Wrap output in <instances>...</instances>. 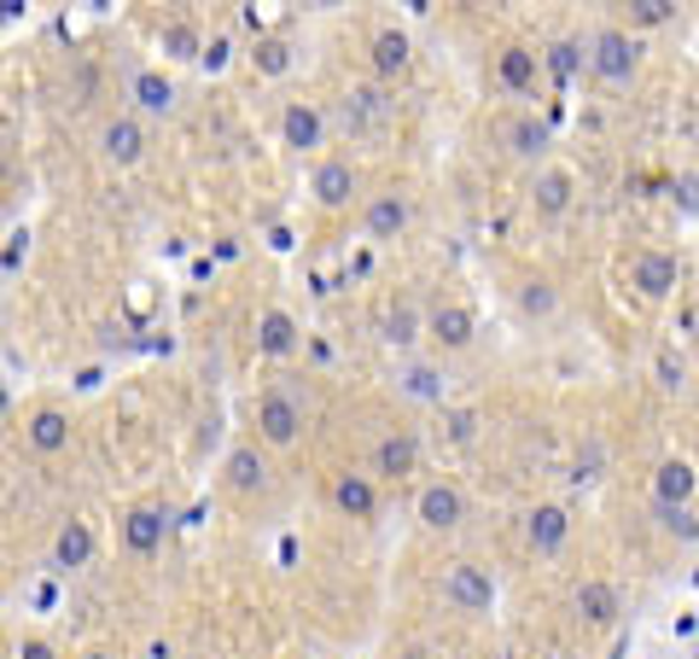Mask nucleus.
<instances>
[{
	"mask_svg": "<svg viewBox=\"0 0 699 659\" xmlns=\"http://www.w3.org/2000/svg\"><path fill=\"white\" fill-rule=\"evenodd\" d=\"M7 181H12V152L0 146V188H7Z\"/></svg>",
	"mask_w": 699,
	"mask_h": 659,
	"instance_id": "obj_37",
	"label": "nucleus"
},
{
	"mask_svg": "<svg viewBox=\"0 0 699 659\" xmlns=\"http://www.w3.org/2000/svg\"><path fill=\"white\" fill-rule=\"evenodd\" d=\"M134 106L152 111V117H164L169 106H176V82H169L164 71H141V76H134Z\"/></svg>",
	"mask_w": 699,
	"mask_h": 659,
	"instance_id": "obj_24",
	"label": "nucleus"
},
{
	"mask_svg": "<svg viewBox=\"0 0 699 659\" xmlns=\"http://www.w3.org/2000/svg\"><path fill=\"white\" fill-rule=\"evenodd\" d=\"M99 152H106L111 164H134L146 152V129L134 123V117H111V123L99 129Z\"/></svg>",
	"mask_w": 699,
	"mask_h": 659,
	"instance_id": "obj_15",
	"label": "nucleus"
},
{
	"mask_svg": "<svg viewBox=\"0 0 699 659\" xmlns=\"http://www.w3.org/2000/svg\"><path fill=\"white\" fill-rule=\"evenodd\" d=\"M577 59H589V53H583V41H554V47H549V71H554L559 82H566V76L577 71Z\"/></svg>",
	"mask_w": 699,
	"mask_h": 659,
	"instance_id": "obj_29",
	"label": "nucleus"
},
{
	"mask_svg": "<svg viewBox=\"0 0 699 659\" xmlns=\"http://www.w3.org/2000/svg\"><path fill=\"white\" fill-rule=\"evenodd\" d=\"M385 111H390V99H385L379 88H355V94L345 99V123H350V129H367V123H379Z\"/></svg>",
	"mask_w": 699,
	"mask_h": 659,
	"instance_id": "obj_26",
	"label": "nucleus"
},
{
	"mask_svg": "<svg viewBox=\"0 0 699 659\" xmlns=\"http://www.w3.org/2000/svg\"><path fill=\"white\" fill-rule=\"evenodd\" d=\"M82 659H117L111 648H94V654H82Z\"/></svg>",
	"mask_w": 699,
	"mask_h": 659,
	"instance_id": "obj_38",
	"label": "nucleus"
},
{
	"mask_svg": "<svg viewBox=\"0 0 699 659\" xmlns=\"http://www.w3.org/2000/svg\"><path fill=\"white\" fill-rule=\"evenodd\" d=\"M402 228H408V199L402 193H379L367 205V233L373 240H397Z\"/></svg>",
	"mask_w": 699,
	"mask_h": 659,
	"instance_id": "obj_22",
	"label": "nucleus"
},
{
	"mask_svg": "<svg viewBox=\"0 0 699 659\" xmlns=\"http://www.w3.org/2000/svg\"><path fill=\"white\" fill-rule=\"evenodd\" d=\"M385 339H390V345H414V339H420V315H414V303H408V298L390 303V315H385Z\"/></svg>",
	"mask_w": 699,
	"mask_h": 659,
	"instance_id": "obj_28",
	"label": "nucleus"
},
{
	"mask_svg": "<svg viewBox=\"0 0 699 659\" xmlns=\"http://www.w3.org/2000/svg\"><path fill=\"white\" fill-rule=\"evenodd\" d=\"M507 152H519V158H542V152H549V123H542L537 111L507 117Z\"/></svg>",
	"mask_w": 699,
	"mask_h": 659,
	"instance_id": "obj_21",
	"label": "nucleus"
},
{
	"mask_svg": "<svg viewBox=\"0 0 699 659\" xmlns=\"http://www.w3.org/2000/svg\"><path fill=\"white\" fill-rule=\"evenodd\" d=\"M460 514H467V496H460V484L437 479V484H425V490H420V526H432V531H455V526H460Z\"/></svg>",
	"mask_w": 699,
	"mask_h": 659,
	"instance_id": "obj_6",
	"label": "nucleus"
},
{
	"mask_svg": "<svg viewBox=\"0 0 699 659\" xmlns=\"http://www.w3.org/2000/svg\"><path fill=\"white\" fill-rule=\"evenodd\" d=\"M94 526L88 519H64L59 526V537H53V566H64V572H76V566H88L94 561Z\"/></svg>",
	"mask_w": 699,
	"mask_h": 659,
	"instance_id": "obj_13",
	"label": "nucleus"
},
{
	"mask_svg": "<svg viewBox=\"0 0 699 659\" xmlns=\"http://www.w3.org/2000/svg\"><path fill=\"white\" fill-rule=\"evenodd\" d=\"M24 438H29V450L59 455L64 444H71V415H64V409H36L24 420Z\"/></svg>",
	"mask_w": 699,
	"mask_h": 659,
	"instance_id": "obj_17",
	"label": "nucleus"
},
{
	"mask_svg": "<svg viewBox=\"0 0 699 659\" xmlns=\"http://www.w3.org/2000/svg\"><path fill=\"white\" fill-rule=\"evenodd\" d=\"M257 53H263V71H286V47L280 41H263Z\"/></svg>",
	"mask_w": 699,
	"mask_h": 659,
	"instance_id": "obj_34",
	"label": "nucleus"
},
{
	"mask_svg": "<svg viewBox=\"0 0 699 659\" xmlns=\"http://www.w3.org/2000/svg\"><path fill=\"white\" fill-rule=\"evenodd\" d=\"M414 462H420L414 432H385L379 444H373V472H379V479H402V472H414Z\"/></svg>",
	"mask_w": 699,
	"mask_h": 659,
	"instance_id": "obj_11",
	"label": "nucleus"
},
{
	"mask_svg": "<svg viewBox=\"0 0 699 659\" xmlns=\"http://www.w3.org/2000/svg\"><path fill=\"white\" fill-rule=\"evenodd\" d=\"M443 601L455 607V613H490V607H496V584L484 578L479 566H449L443 572Z\"/></svg>",
	"mask_w": 699,
	"mask_h": 659,
	"instance_id": "obj_3",
	"label": "nucleus"
},
{
	"mask_svg": "<svg viewBox=\"0 0 699 659\" xmlns=\"http://www.w3.org/2000/svg\"><path fill=\"white\" fill-rule=\"evenodd\" d=\"M496 76H502V88H507V94H537V76H542V59H537V47H525V41H507L502 53H496Z\"/></svg>",
	"mask_w": 699,
	"mask_h": 659,
	"instance_id": "obj_8",
	"label": "nucleus"
},
{
	"mask_svg": "<svg viewBox=\"0 0 699 659\" xmlns=\"http://www.w3.org/2000/svg\"><path fill=\"white\" fill-rule=\"evenodd\" d=\"M566 531H571V514L566 508H537L531 519H525V537H531V554H559V543H566Z\"/></svg>",
	"mask_w": 699,
	"mask_h": 659,
	"instance_id": "obj_19",
	"label": "nucleus"
},
{
	"mask_svg": "<svg viewBox=\"0 0 699 659\" xmlns=\"http://www.w3.org/2000/svg\"><path fill=\"white\" fill-rule=\"evenodd\" d=\"M577 613H583V624H612V619L624 613L618 584H606V578H583V584H577Z\"/></svg>",
	"mask_w": 699,
	"mask_h": 659,
	"instance_id": "obj_14",
	"label": "nucleus"
},
{
	"mask_svg": "<svg viewBox=\"0 0 699 659\" xmlns=\"http://www.w3.org/2000/svg\"><path fill=\"white\" fill-rule=\"evenodd\" d=\"M158 659H176V654H164V648H158Z\"/></svg>",
	"mask_w": 699,
	"mask_h": 659,
	"instance_id": "obj_39",
	"label": "nucleus"
},
{
	"mask_svg": "<svg viewBox=\"0 0 699 659\" xmlns=\"http://www.w3.org/2000/svg\"><path fill=\"white\" fill-rule=\"evenodd\" d=\"M472 432H479V415H472V409H460V415L449 420V438H455V444H472Z\"/></svg>",
	"mask_w": 699,
	"mask_h": 659,
	"instance_id": "obj_32",
	"label": "nucleus"
},
{
	"mask_svg": "<svg viewBox=\"0 0 699 659\" xmlns=\"http://www.w3.org/2000/svg\"><path fill=\"white\" fill-rule=\"evenodd\" d=\"M257 350H263V357H292V350H298V321L286 315V310H263V321H257Z\"/></svg>",
	"mask_w": 699,
	"mask_h": 659,
	"instance_id": "obj_20",
	"label": "nucleus"
},
{
	"mask_svg": "<svg viewBox=\"0 0 699 659\" xmlns=\"http://www.w3.org/2000/svg\"><path fill=\"white\" fill-rule=\"evenodd\" d=\"M158 41H164V53H169V59H204V41H198V29L186 24V19H169Z\"/></svg>",
	"mask_w": 699,
	"mask_h": 659,
	"instance_id": "obj_27",
	"label": "nucleus"
},
{
	"mask_svg": "<svg viewBox=\"0 0 699 659\" xmlns=\"http://www.w3.org/2000/svg\"><path fill=\"white\" fill-rule=\"evenodd\" d=\"M19 659H53V648H47V642H41V636H29V642H24V654H19Z\"/></svg>",
	"mask_w": 699,
	"mask_h": 659,
	"instance_id": "obj_35",
	"label": "nucleus"
},
{
	"mask_svg": "<svg viewBox=\"0 0 699 659\" xmlns=\"http://www.w3.org/2000/svg\"><path fill=\"white\" fill-rule=\"evenodd\" d=\"M298 427H303V409H298V397L292 392H263L257 397V432H263V444H275V450H286V444H298Z\"/></svg>",
	"mask_w": 699,
	"mask_h": 659,
	"instance_id": "obj_2",
	"label": "nucleus"
},
{
	"mask_svg": "<svg viewBox=\"0 0 699 659\" xmlns=\"http://www.w3.org/2000/svg\"><path fill=\"white\" fill-rule=\"evenodd\" d=\"M694 484H699V472H694L688 462H659V472H653L659 508H688V502H694Z\"/></svg>",
	"mask_w": 699,
	"mask_h": 659,
	"instance_id": "obj_16",
	"label": "nucleus"
},
{
	"mask_svg": "<svg viewBox=\"0 0 699 659\" xmlns=\"http://www.w3.org/2000/svg\"><path fill=\"white\" fill-rule=\"evenodd\" d=\"M373 71H379L385 82L408 71V36L402 29H379V36H373Z\"/></svg>",
	"mask_w": 699,
	"mask_h": 659,
	"instance_id": "obj_25",
	"label": "nucleus"
},
{
	"mask_svg": "<svg viewBox=\"0 0 699 659\" xmlns=\"http://www.w3.org/2000/svg\"><path fill=\"white\" fill-rule=\"evenodd\" d=\"M636 64H641V47H636L629 29H618V24L594 29V41H589V71L594 76L612 82V88H624V82L636 76Z\"/></svg>",
	"mask_w": 699,
	"mask_h": 659,
	"instance_id": "obj_1",
	"label": "nucleus"
},
{
	"mask_svg": "<svg viewBox=\"0 0 699 659\" xmlns=\"http://www.w3.org/2000/svg\"><path fill=\"white\" fill-rule=\"evenodd\" d=\"M571 199H577V176L566 170V164H549V170H537V181H531L537 216H566Z\"/></svg>",
	"mask_w": 699,
	"mask_h": 659,
	"instance_id": "obj_7",
	"label": "nucleus"
},
{
	"mask_svg": "<svg viewBox=\"0 0 699 659\" xmlns=\"http://www.w3.org/2000/svg\"><path fill=\"white\" fill-rule=\"evenodd\" d=\"M280 134H286V146H298V152H315L321 146V134H327V123H321V106L315 99H292L280 117Z\"/></svg>",
	"mask_w": 699,
	"mask_h": 659,
	"instance_id": "obj_10",
	"label": "nucleus"
},
{
	"mask_svg": "<svg viewBox=\"0 0 699 659\" xmlns=\"http://www.w3.org/2000/svg\"><path fill=\"white\" fill-rule=\"evenodd\" d=\"M310 193H315V205H350V193H355V164L350 158H321L315 170H310Z\"/></svg>",
	"mask_w": 699,
	"mask_h": 659,
	"instance_id": "obj_4",
	"label": "nucleus"
},
{
	"mask_svg": "<svg viewBox=\"0 0 699 659\" xmlns=\"http://www.w3.org/2000/svg\"><path fill=\"white\" fill-rule=\"evenodd\" d=\"M629 286L641 298H664L676 286V251H636L629 257Z\"/></svg>",
	"mask_w": 699,
	"mask_h": 659,
	"instance_id": "obj_5",
	"label": "nucleus"
},
{
	"mask_svg": "<svg viewBox=\"0 0 699 659\" xmlns=\"http://www.w3.org/2000/svg\"><path fill=\"white\" fill-rule=\"evenodd\" d=\"M164 531H169V514L152 508V502L123 519V543H129V554H158V549H164Z\"/></svg>",
	"mask_w": 699,
	"mask_h": 659,
	"instance_id": "obj_12",
	"label": "nucleus"
},
{
	"mask_svg": "<svg viewBox=\"0 0 699 659\" xmlns=\"http://www.w3.org/2000/svg\"><path fill=\"white\" fill-rule=\"evenodd\" d=\"M659 519H664V531H671V537H682V543H688V537H699V519H694L688 508H659Z\"/></svg>",
	"mask_w": 699,
	"mask_h": 659,
	"instance_id": "obj_30",
	"label": "nucleus"
},
{
	"mask_svg": "<svg viewBox=\"0 0 699 659\" xmlns=\"http://www.w3.org/2000/svg\"><path fill=\"white\" fill-rule=\"evenodd\" d=\"M425 333L443 345V350H460V345H472V310L467 303H437L432 321H425Z\"/></svg>",
	"mask_w": 699,
	"mask_h": 659,
	"instance_id": "obj_18",
	"label": "nucleus"
},
{
	"mask_svg": "<svg viewBox=\"0 0 699 659\" xmlns=\"http://www.w3.org/2000/svg\"><path fill=\"white\" fill-rule=\"evenodd\" d=\"M333 508L350 519H373L379 514V490H373L367 472H338L333 479Z\"/></svg>",
	"mask_w": 699,
	"mask_h": 659,
	"instance_id": "obj_9",
	"label": "nucleus"
},
{
	"mask_svg": "<svg viewBox=\"0 0 699 659\" xmlns=\"http://www.w3.org/2000/svg\"><path fill=\"white\" fill-rule=\"evenodd\" d=\"M228 484L240 490V496H251V490L268 484V462L257 455V444H240V450L228 455Z\"/></svg>",
	"mask_w": 699,
	"mask_h": 659,
	"instance_id": "obj_23",
	"label": "nucleus"
},
{
	"mask_svg": "<svg viewBox=\"0 0 699 659\" xmlns=\"http://www.w3.org/2000/svg\"><path fill=\"white\" fill-rule=\"evenodd\" d=\"M519 303H525V310H531V315H549V310H554V292H549V280H531V286H525V292H519Z\"/></svg>",
	"mask_w": 699,
	"mask_h": 659,
	"instance_id": "obj_31",
	"label": "nucleus"
},
{
	"mask_svg": "<svg viewBox=\"0 0 699 659\" xmlns=\"http://www.w3.org/2000/svg\"><path fill=\"white\" fill-rule=\"evenodd\" d=\"M221 59H228V41H210V47H204V64H210V71H216Z\"/></svg>",
	"mask_w": 699,
	"mask_h": 659,
	"instance_id": "obj_36",
	"label": "nucleus"
},
{
	"mask_svg": "<svg viewBox=\"0 0 699 659\" xmlns=\"http://www.w3.org/2000/svg\"><path fill=\"white\" fill-rule=\"evenodd\" d=\"M636 19H641V24H664V19H671V7H664V0H641Z\"/></svg>",
	"mask_w": 699,
	"mask_h": 659,
	"instance_id": "obj_33",
	"label": "nucleus"
}]
</instances>
